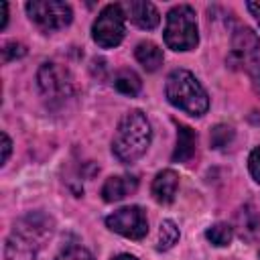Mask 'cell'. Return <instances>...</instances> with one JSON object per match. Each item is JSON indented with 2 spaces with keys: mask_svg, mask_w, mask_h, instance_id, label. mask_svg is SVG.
I'll return each instance as SVG.
<instances>
[{
  "mask_svg": "<svg viewBox=\"0 0 260 260\" xmlns=\"http://www.w3.org/2000/svg\"><path fill=\"white\" fill-rule=\"evenodd\" d=\"M150 140H152V130L148 118L140 110H130L118 122L112 140V152L120 162L130 165L136 162L148 150Z\"/></svg>",
  "mask_w": 260,
  "mask_h": 260,
  "instance_id": "7a4b0ae2",
  "label": "cell"
},
{
  "mask_svg": "<svg viewBox=\"0 0 260 260\" xmlns=\"http://www.w3.org/2000/svg\"><path fill=\"white\" fill-rule=\"evenodd\" d=\"M114 87H116L120 93L134 98V95H138V91L142 89V81H140V77H138L132 69H120V71L114 75Z\"/></svg>",
  "mask_w": 260,
  "mask_h": 260,
  "instance_id": "9a60e30c",
  "label": "cell"
},
{
  "mask_svg": "<svg viewBox=\"0 0 260 260\" xmlns=\"http://www.w3.org/2000/svg\"><path fill=\"white\" fill-rule=\"evenodd\" d=\"M246 6H248V10L252 12V16L256 18V22L260 24V2H248Z\"/></svg>",
  "mask_w": 260,
  "mask_h": 260,
  "instance_id": "603a6c76",
  "label": "cell"
},
{
  "mask_svg": "<svg viewBox=\"0 0 260 260\" xmlns=\"http://www.w3.org/2000/svg\"><path fill=\"white\" fill-rule=\"evenodd\" d=\"M10 150H12V140L8 138V134H6V132H2V156H0V162H2V165L8 160Z\"/></svg>",
  "mask_w": 260,
  "mask_h": 260,
  "instance_id": "7402d4cb",
  "label": "cell"
},
{
  "mask_svg": "<svg viewBox=\"0 0 260 260\" xmlns=\"http://www.w3.org/2000/svg\"><path fill=\"white\" fill-rule=\"evenodd\" d=\"M112 260H138V258L132 256V254H118V256H114Z\"/></svg>",
  "mask_w": 260,
  "mask_h": 260,
  "instance_id": "484cf974",
  "label": "cell"
},
{
  "mask_svg": "<svg viewBox=\"0 0 260 260\" xmlns=\"http://www.w3.org/2000/svg\"><path fill=\"white\" fill-rule=\"evenodd\" d=\"M260 51V39L258 35L248 28V26H240L234 37H232V51H230V63L234 65H242L248 63L256 57V53Z\"/></svg>",
  "mask_w": 260,
  "mask_h": 260,
  "instance_id": "9c48e42d",
  "label": "cell"
},
{
  "mask_svg": "<svg viewBox=\"0 0 260 260\" xmlns=\"http://www.w3.org/2000/svg\"><path fill=\"white\" fill-rule=\"evenodd\" d=\"M209 140H211L213 148H225L234 140V130L228 124H217V126H213L211 134H209Z\"/></svg>",
  "mask_w": 260,
  "mask_h": 260,
  "instance_id": "ac0fdd59",
  "label": "cell"
},
{
  "mask_svg": "<svg viewBox=\"0 0 260 260\" xmlns=\"http://www.w3.org/2000/svg\"><path fill=\"white\" fill-rule=\"evenodd\" d=\"M134 57L136 61L146 69V71H156L160 65H162V49L152 43V41H142L136 45L134 49Z\"/></svg>",
  "mask_w": 260,
  "mask_h": 260,
  "instance_id": "5bb4252c",
  "label": "cell"
},
{
  "mask_svg": "<svg viewBox=\"0 0 260 260\" xmlns=\"http://www.w3.org/2000/svg\"><path fill=\"white\" fill-rule=\"evenodd\" d=\"M26 14L28 18L43 30L53 32L59 28H65L73 20V10L67 2L59 0H32L26 2Z\"/></svg>",
  "mask_w": 260,
  "mask_h": 260,
  "instance_id": "8992f818",
  "label": "cell"
},
{
  "mask_svg": "<svg viewBox=\"0 0 260 260\" xmlns=\"http://www.w3.org/2000/svg\"><path fill=\"white\" fill-rule=\"evenodd\" d=\"M165 95L171 106L179 108L181 112L199 118L209 108V98L205 87L199 83V79L187 71V69H175L167 77Z\"/></svg>",
  "mask_w": 260,
  "mask_h": 260,
  "instance_id": "3957f363",
  "label": "cell"
},
{
  "mask_svg": "<svg viewBox=\"0 0 260 260\" xmlns=\"http://www.w3.org/2000/svg\"><path fill=\"white\" fill-rule=\"evenodd\" d=\"M252 81H254V87H256V91L260 93V63L252 69Z\"/></svg>",
  "mask_w": 260,
  "mask_h": 260,
  "instance_id": "cb8c5ba5",
  "label": "cell"
},
{
  "mask_svg": "<svg viewBox=\"0 0 260 260\" xmlns=\"http://www.w3.org/2000/svg\"><path fill=\"white\" fill-rule=\"evenodd\" d=\"M195 146H197V134L193 128L179 124L177 126V146L173 150V160L175 162H187L191 160V156L195 154Z\"/></svg>",
  "mask_w": 260,
  "mask_h": 260,
  "instance_id": "4fadbf2b",
  "label": "cell"
},
{
  "mask_svg": "<svg viewBox=\"0 0 260 260\" xmlns=\"http://www.w3.org/2000/svg\"><path fill=\"white\" fill-rule=\"evenodd\" d=\"M177 189H179V175H177L173 169L160 171V173L154 177L152 187H150L152 197H154L158 203H162V205L173 203V199H175V195H177Z\"/></svg>",
  "mask_w": 260,
  "mask_h": 260,
  "instance_id": "8fae6325",
  "label": "cell"
},
{
  "mask_svg": "<svg viewBox=\"0 0 260 260\" xmlns=\"http://www.w3.org/2000/svg\"><path fill=\"white\" fill-rule=\"evenodd\" d=\"M165 43L173 51H191L197 47V18L195 10L189 4H179L169 10L165 24Z\"/></svg>",
  "mask_w": 260,
  "mask_h": 260,
  "instance_id": "277c9868",
  "label": "cell"
},
{
  "mask_svg": "<svg viewBox=\"0 0 260 260\" xmlns=\"http://www.w3.org/2000/svg\"><path fill=\"white\" fill-rule=\"evenodd\" d=\"M248 169L256 183H260V146H256L248 156Z\"/></svg>",
  "mask_w": 260,
  "mask_h": 260,
  "instance_id": "44dd1931",
  "label": "cell"
},
{
  "mask_svg": "<svg viewBox=\"0 0 260 260\" xmlns=\"http://www.w3.org/2000/svg\"><path fill=\"white\" fill-rule=\"evenodd\" d=\"M179 240V228L173 219H165L160 221V230H158V250L165 252V250H171Z\"/></svg>",
  "mask_w": 260,
  "mask_h": 260,
  "instance_id": "2e32d148",
  "label": "cell"
},
{
  "mask_svg": "<svg viewBox=\"0 0 260 260\" xmlns=\"http://www.w3.org/2000/svg\"><path fill=\"white\" fill-rule=\"evenodd\" d=\"M0 16H2V22H0V28H6V22H8V4L6 2H2L0 4Z\"/></svg>",
  "mask_w": 260,
  "mask_h": 260,
  "instance_id": "d4e9b609",
  "label": "cell"
},
{
  "mask_svg": "<svg viewBox=\"0 0 260 260\" xmlns=\"http://www.w3.org/2000/svg\"><path fill=\"white\" fill-rule=\"evenodd\" d=\"M0 53H2V63H10V61H14V59L24 57V55H26V49H24V45H22V43L8 41V43H4V45H2Z\"/></svg>",
  "mask_w": 260,
  "mask_h": 260,
  "instance_id": "d6986e66",
  "label": "cell"
},
{
  "mask_svg": "<svg viewBox=\"0 0 260 260\" xmlns=\"http://www.w3.org/2000/svg\"><path fill=\"white\" fill-rule=\"evenodd\" d=\"M126 35V14L122 4H108L100 10L91 24V39L102 49H112L122 43Z\"/></svg>",
  "mask_w": 260,
  "mask_h": 260,
  "instance_id": "5b68a950",
  "label": "cell"
},
{
  "mask_svg": "<svg viewBox=\"0 0 260 260\" xmlns=\"http://www.w3.org/2000/svg\"><path fill=\"white\" fill-rule=\"evenodd\" d=\"M106 225L130 240H142L148 234V219L138 205H126L106 217Z\"/></svg>",
  "mask_w": 260,
  "mask_h": 260,
  "instance_id": "ba28073f",
  "label": "cell"
},
{
  "mask_svg": "<svg viewBox=\"0 0 260 260\" xmlns=\"http://www.w3.org/2000/svg\"><path fill=\"white\" fill-rule=\"evenodd\" d=\"M55 260H93V256L83 246H67L55 256Z\"/></svg>",
  "mask_w": 260,
  "mask_h": 260,
  "instance_id": "ffe728a7",
  "label": "cell"
},
{
  "mask_svg": "<svg viewBox=\"0 0 260 260\" xmlns=\"http://www.w3.org/2000/svg\"><path fill=\"white\" fill-rule=\"evenodd\" d=\"M136 187H138V181L134 177L114 175V177H108L106 179V183L102 187V197H104V201L114 203V201L124 199L128 193L136 191Z\"/></svg>",
  "mask_w": 260,
  "mask_h": 260,
  "instance_id": "7c38bea8",
  "label": "cell"
},
{
  "mask_svg": "<svg viewBox=\"0 0 260 260\" xmlns=\"http://www.w3.org/2000/svg\"><path fill=\"white\" fill-rule=\"evenodd\" d=\"M37 83L41 93L51 102L59 104L73 95V79L65 67L59 63H43L37 73Z\"/></svg>",
  "mask_w": 260,
  "mask_h": 260,
  "instance_id": "52a82bcc",
  "label": "cell"
},
{
  "mask_svg": "<svg viewBox=\"0 0 260 260\" xmlns=\"http://www.w3.org/2000/svg\"><path fill=\"white\" fill-rule=\"evenodd\" d=\"M122 8H124L126 18H130L136 26H140V28H144V30H152V28H156L158 22H160V14H158L156 6L150 4V2L132 0V2L122 4Z\"/></svg>",
  "mask_w": 260,
  "mask_h": 260,
  "instance_id": "30bf717a",
  "label": "cell"
},
{
  "mask_svg": "<svg viewBox=\"0 0 260 260\" xmlns=\"http://www.w3.org/2000/svg\"><path fill=\"white\" fill-rule=\"evenodd\" d=\"M53 234V219L41 211L20 217L4 244V260H37L45 240Z\"/></svg>",
  "mask_w": 260,
  "mask_h": 260,
  "instance_id": "6da1fadb",
  "label": "cell"
},
{
  "mask_svg": "<svg viewBox=\"0 0 260 260\" xmlns=\"http://www.w3.org/2000/svg\"><path fill=\"white\" fill-rule=\"evenodd\" d=\"M205 238L217 246V248H223V246H230V242L234 240V228L228 225V223H215L211 225L207 232H205Z\"/></svg>",
  "mask_w": 260,
  "mask_h": 260,
  "instance_id": "e0dca14e",
  "label": "cell"
}]
</instances>
